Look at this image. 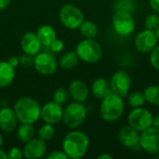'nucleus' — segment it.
Returning <instances> with one entry per match:
<instances>
[{
    "mask_svg": "<svg viewBox=\"0 0 159 159\" xmlns=\"http://www.w3.org/2000/svg\"><path fill=\"white\" fill-rule=\"evenodd\" d=\"M13 110L20 123L34 124L40 118L41 106L33 98L21 97L14 103Z\"/></svg>",
    "mask_w": 159,
    "mask_h": 159,
    "instance_id": "2",
    "label": "nucleus"
},
{
    "mask_svg": "<svg viewBox=\"0 0 159 159\" xmlns=\"http://www.w3.org/2000/svg\"><path fill=\"white\" fill-rule=\"evenodd\" d=\"M68 92L74 102L81 103H84L89 97V89L82 80L72 81L69 85Z\"/></svg>",
    "mask_w": 159,
    "mask_h": 159,
    "instance_id": "18",
    "label": "nucleus"
},
{
    "mask_svg": "<svg viewBox=\"0 0 159 159\" xmlns=\"http://www.w3.org/2000/svg\"><path fill=\"white\" fill-rule=\"evenodd\" d=\"M156 32V34H157V40L159 41V27L155 31Z\"/></svg>",
    "mask_w": 159,
    "mask_h": 159,
    "instance_id": "42",
    "label": "nucleus"
},
{
    "mask_svg": "<svg viewBox=\"0 0 159 159\" xmlns=\"http://www.w3.org/2000/svg\"><path fill=\"white\" fill-rule=\"evenodd\" d=\"M2 144H3V137H2V135L0 133V147L2 146Z\"/></svg>",
    "mask_w": 159,
    "mask_h": 159,
    "instance_id": "43",
    "label": "nucleus"
},
{
    "mask_svg": "<svg viewBox=\"0 0 159 159\" xmlns=\"http://www.w3.org/2000/svg\"><path fill=\"white\" fill-rule=\"evenodd\" d=\"M60 20L62 25L70 30H76L84 21L82 11L75 6L67 4L62 6L59 13Z\"/></svg>",
    "mask_w": 159,
    "mask_h": 159,
    "instance_id": "7",
    "label": "nucleus"
},
{
    "mask_svg": "<svg viewBox=\"0 0 159 159\" xmlns=\"http://www.w3.org/2000/svg\"><path fill=\"white\" fill-rule=\"evenodd\" d=\"M7 154V158L8 159H20L23 157L22 151L18 147L10 148Z\"/></svg>",
    "mask_w": 159,
    "mask_h": 159,
    "instance_id": "33",
    "label": "nucleus"
},
{
    "mask_svg": "<svg viewBox=\"0 0 159 159\" xmlns=\"http://www.w3.org/2000/svg\"><path fill=\"white\" fill-rule=\"evenodd\" d=\"M130 85H131V77L127 72L123 70H119L116 72L112 75L110 80L112 92L119 95L122 98L128 96L129 91L130 89Z\"/></svg>",
    "mask_w": 159,
    "mask_h": 159,
    "instance_id": "10",
    "label": "nucleus"
},
{
    "mask_svg": "<svg viewBox=\"0 0 159 159\" xmlns=\"http://www.w3.org/2000/svg\"><path fill=\"white\" fill-rule=\"evenodd\" d=\"M47 159H68V157L63 151L55 150L47 156Z\"/></svg>",
    "mask_w": 159,
    "mask_h": 159,
    "instance_id": "35",
    "label": "nucleus"
},
{
    "mask_svg": "<svg viewBox=\"0 0 159 159\" xmlns=\"http://www.w3.org/2000/svg\"><path fill=\"white\" fill-rule=\"evenodd\" d=\"M87 118V108L81 102H74L63 109L62 122L71 129L79 128Z\"/></svg>",
    "mask_w": 159,
    "mask_h": 159,
    "instance_id": "5",
    "label": "nucleus"
},
{
    "mask_svg": "<svg viewBox=\"0 0 159 159\" xmlns=\"http://www.w3.org/2000/svg\"><path fill=\"white\" fill-rule=\"evenodd\" d=\"M19 65L23 68H30L34 66V56L23 53L19 57Z\"/></svg>",
    "mask_w": 159,
    "mask_h": 159,
    "instance_id": "31",
    "label": "nucleus"
},
{
    "mask_svg": "<svg viewBox=\"0 0 159 159\" xmlns=\"http://www.w3.org/2000/svg\"><path fill=\"white\" fill-rule=\"evenodd\" d=\"M91 92L95 98L102 100L104 97L112 93L110 82L103 77H98L91 85Z\"/></svg>",
    "mask_w": 159,
    "mask_h": 159,
    "instance_id": "19",
    "label": "nucleus"
},
{
    "mask_svg": "<svg viewBox=\"0 0 159 159\" xmlns=\"http://www.w3.org/2000/svg\"><path fill=\"white\" fill-rule=\"evenodd\" d=\"M127 102L130 107L137 108V107H142L145 103L146 100H145L144 94L142 93L141 91H133L128 94Z\"/></svg>",
    "mask_w": 159,
    "mask_h": 159,
    "instance_id": "25",
    "label": "nucleus"
},
{
    "mask_svg": "<svg viewBox=\"0 0 159 159\" xmlns=\"http://www.w3.org/2000/svg\"><path fill=\"white\" fill-rule=\"evenodd\" d=\"M7 62H8L11 66H13V67L15 68V67H17V66L19 65V57H16V56L10 57V58L7 60Z\"/></svg>",
    "mask_w": 159,
    "mask_h": 159,
    "instance_id": "37",
    "label": "nucleus"
},
{
    "mask_svg": "<svg viewBox=\"0 0 159 159\" xmlns=\"http://www.w3.org/2000/svg\"><path fill=\"white\" fill-rule=\"evenodd\" d=\"M0 159H7V154L2 149H0Z\"/></svg>",
    "mask_w": 159,
    "mask_h": 159,
    "instance_id": "41",
    "label": "nucleus"
},
{
    "mask_svg": "<svg viewBox=\"0 0 159 159\" xmlns=\"http://www.w3.org/2000/svg\"><path fill=\"white\" fill-rule=\"evenodd\" d=\"M152 121L153 115L151 112L142 107L133 108V110L128 116L129 125L139 132H142L152 127Z\"/></svg>",
    "mask_w": 159,
    "mask_h": 159,
    "instance_id": "8",
    "label": "nucleus"
},
{
    "mask_svg": "<svg viewBox=\"0 0 159 159\" xmlns=\"http://www.w3.org/2000/svg\"><path fill=\"white\" fill-rule=\"evenodd\" d=\"M15 78V68L7 61H0V88L8 87Z\"/></svg>",
    "mask_w": 159,
    "mask_h": 159,
    "instance_id": "20",
    "label": "nucleus"
},
{
    "mask_svg": "<svg viewBox=\"0 0 159 159\" xmlns=\"http://www.w3.org/2000/svg\"><path fill=\"white\" fill-rule=\"evenodd\" d=\"M157 37L155 31L145 29L140 32L134 41L136 49L141 53H150L157 46Z\"/></svg>",
    "mask_w": 159,
    "mask_h": 159,
    "instance_id": "11",
    "label": "nucleus"
},
{
    "mask_svg": "<svg viewBox=\"0 0 159 159\" xmlns=\"http://www.w3.org/2000/svg\"><path fill=\"white\" fill-rule=\"evenodd\" d=\"M89 146L88 135L79 130H73L67 133L62 141V151L68 158L79 159L85 157Z\"/></svg>",
    "mask_w": 159,
    "mask_h": 159,
    "instance_id": "1",
    "label": "nucleus"
},
{
    "mask_svg": "<svg viewBox=\"0 0 159 159\" xmlns=\"http://www.w3.org/2000/svg\"><path fill=\"white\" fill-rule=\"evenodd\" d=\"M10 2L11 0H0V10L7 8L9 6Z\"/></svg>",
    "mask_w": 159,
    "mask_h": 159,
    "instance_id": "38",
    "label": "nucleus"
},
{
    "mask_svg": "<svg viewBox=\"0 0 159 159\" xmlns=\"http://www.w3.org/2000/svg\"><path fill=\"white\" fill-rule=\"evenodd\" d=\"M144 24L146 29L156 31L159 27V16L156 13L148 15L145 19Z\"/></svg>",
    "mask_w": 159,
    "mask_h": 159,
    "instance_id": "29",
    "label": "nucleus"
},
{
    "mask_svg": "<svg viewBox=\"0 0 159 159\" xmlns=\"http://www.w3.org/2000/svg\"><path fill=\"white\" fill-rule=\"evenodd\" d=\"M18 118L14 110L10 107H3L0 109V129L7 132H13L18 125Z\"/></svg>",
    "mask_w": 159,
    "mask_h": 159,
    "instance_id": "16",
    "label": "nucleus"
},
{
    "mask_svg": "<svg viewBox=\"0 0 159 159\" xmlns=\"http://www.w3.org/2000/svg\"><path fill=\"white\" fill-rule=\"evenodd\" d=\"M41 46L42 44L36 33L34 32L25 33L20 39V48L23 53H27L32 56H34L38 52H40Z\"/></svg>",
    "mask_w": 159,
    "mask_h": 159,
    "instance_id": "15",
    "label": "nucleus"
},
{
    "mask_svg": "<svg viewBox=\"0 0 159 159\" xmlns=\"http://www.w3.org/2000/svg\"><path fill=\"white\" fill-rule=\"evenodd\" d=\"M149 5L155 12L159 13V0H149Z\"/></svg>",
    "mask_w": 159,
    "mask_h": 159,
    "instance_id": "36",
    "label": "nucleus"
},
{
    "mask_svg": "<svg viewBox=\"0 0 159 159\" xmlns=\"http://www.w3.org/2000/svg\"><path fill=\"white\" fill-rule=\"evenodd\" d=\"M34 135H35V131L32 124L21 123V125L17 129V137L19 141L24 143L34 139Z\"/></svg>",
    "mask_w": 159,
    "mask_h": 159,
    "instance_id": "22",
    "label": "nucleus"
},
{
    "mask_svg": "<svg viewBox=\"0 0 159 159\" xmlns=\"http://www.w3.org/2000/svg\"><path fill=\"white\" fill-rule=\"evenodd\" d=\"M117 140L125 147H134L139 144L140 132L129 125L124 126L117 133Z\"/></svg>",
    "mask_w": 159,
    "mask_h": 159,
    "instance_id": "17",
    "label": "nucleus"
},
{
    "mask_svg": "<svg viewBox=\"0 0 159 159\" xmlns=\"http://www.w3.org/2000/svg\"><path fill=\"white\" fill-rule=\"evenodd\" d=\"M63 109L61 105L56 103L55 102H48L41 107V116L40 117L51 125H56L62 119Z\"/></svg>",
    "mask_w": 159,
    "mask_h": 159,
    "instance_id": "13",
    "label": "nucleus"
},
{
    "mask_svg": "<svg viewBox=\"0 0 159 159\" xmlns=\"http://www.w3.org/2000/svg\"><path fill=\"white\" fill-rule=\"evenodd\" d=\"M125 110V103L123 98L112 92L102 100L100 112L102 117L107 122H114L118 120Z\"/></svg>",
    "mask_w": 159,
    "mask_h": 159,
    "instance_id": "3",
    "label": "nucleus"
},
{
    "mask_svg": "<svg viewBox=\"0 0 159 159\" xmlns=\"http://www.w3.org/2000/svg\"><path fill=\"white\" fill-rule=\"evenodd\" d=\"M38 134V138L41 139L44 142H48L50 141L54 135H55V129L53 127V125L48 124V123H45L38 130L37 132Z\"/></svg>",
    "mask_w": 159,
    "mask_h": 159,
    "instance_id": "27",
    "label": "nucleus"
},
{
    "mask_svg": "<svg viewBox=\"0 0 159 159\" xmlns=\"http://www.w3.org/2000/svg\"><path fill=\"white\" fill-rule=\"evenodd\" d=\"M49 48H50V50H51L52 52H54V53H59V52H61V51L63 50V48H64V43H63L61 40L56 38V39L51 43V45L49 46Z\"/></svg>",
    "mask_w": 159,
    "mask_h": 159,
    "instance_id": "34",
    "label": "nucleus"
},
{
    "mask_svg": "<svg viewBox=\"0 0 159 159\" xmlns=\"http://www.w3.org/2000/svg\"><path fill=\"white\" fill-rule=\"evenodd\" d=\"M98 159H112L113 157L110 156V155H108V154H102V155H101V156H99Z\"/></svg>",
    "mask_w": 159,
    "mask_h": 159,
    "instance_id": "40",
    "label": "nucleus"
},
{
    "mask_svg": "<svg viewBox=\"0 0 159 159\" xmlns=\"http://www.w3.org/2000/svg\"><path fill=\"white\" fill-rule=\"evenodd\" d=\"M116 9H124L131 12L134 9V2L132 0H117L115 3Z\"/></svg>",
    "mask_w": 159,
    "mask_h": 159,
    "instance_id": "30",
    "label": "nucleus"
},
{
    "mask_svg": "<svg viewBox=\"0 0 159 159\" xmlns=\"http://www.w3.org/2000/svg\"><path fill=\"white\" fill-rule=\"evenodd\" d=\"M75 52L79 60L87 63L98 62L102 56V48L99 42L94 38H85L81 40L77 46Z\"/></svg>",
    "mask_w": 159,
    "mask_h": 159,
    "instance_id": "4",
    "label": "nucleus"
},
{
    "mask_svg": "<svg viewBox=\"0 0 159 159\" xmlns=\"http://www.w3.org/2000/svg\"><path fill=\"white\" fill-rule=\"evenodd\" d=\"M36 34H37L42 46H45V47H49L51 45V43L57 38L56 31L54 30V28L52 26H50L48 24L41 25L37 29Z\"/></svg>",
    "mask_w": 159,
    "mask_h": 159,
    "instance_id": "21",
    "label": "nucleus"
},
{
    "mask_svg": "<svg viewBox=\"0 0 159 159\" xmlns=\"http://www.w3.org/2000/svg\"><path fill=\"white\" fill-rule=\"evenodd\" d=\"M146 102L153 105L159 106V86L152 85L145 89L143 92Z\"/></svg>",
    "mask_w": 159,
    "mask_h": 159,
    "instance_id": "26",
    "label": "nucleus"
},
{
    "mask_svg": "<svg viewBox=\"0 0 159 159\" xmlns=\"http://www.w3.org/2000/svg\"><path fill=\"white\" fill-rule=\"evenodd\" d=\"M47 152L46 142L41 139H32L30 142L26 143L23 147V157L27 159L42 158Z\"/></svg>",
    "mask_w": 159,
    "mask_h": 159,
    "instance_id": "14",
    "label": "nucleus"
},
{
    "mask_svg": "<svg viewBox=\"0 0 159 159\" xmlns=\"http://www.w3.org/2000/svg\"><path fill=\"white\" fill-rule=\"evenodd\" d=\"M78 61H79V58L75 51H68L61 57L59 63L61 68L70 70L77 65Z\"/></svg>",
    "mask_w": 159,
    "mask_h": 159,
    "instance_id": "24",
    "label": "nucleus"
},
{
    "mask_svg": "<svg viewBox=\"0 0 159 159\" xmlns=\"http://www.w3.org/2000/svg\"><path fill=\"white\" fill-rule=\"evenodd\" d=\"M78 29L84 38H95L99 33L98 25L91 20H84Z\"/></svg>",
    "mask_w": 159,
    "mask_h": 159,
    "instance_id": "23",
    "label": "nucleus"
},
{
    "mask_svg": "<svg viewBox=\"0 0 159 159\" xmlns=\"http://www.w3.org/2000/svg\"><path fill=\"white\" fill-rule=\"evenodd\" d=\"M139 144L143 150L149 154L159 152V130L150 127L140 134Z\"/></svg>",
    "mask_w": 159,
    "mask_h": 159,
    "instance_id": "12",
    "label": "nucleus"
},
{
    "mask_svg": "<svg viewBox=\"0 0 159 159\" xmlns=\"http://www.w3.org/2000/svg\"><path fill=\"white\" fill-rule=\"evenodd\" d=\"M34 66L39 74L49 75L57 71L58 61L56 57L49 52H38L34 56Z\"/></svg>",
    "mask_w": 159,
    "mask_h": 159,
    "instance_id": "9",
    "label": "nucleus"
},
{
    "mask_svg": "<svg viewBox=\"0 0 159 159\" xmlns=\"http://www.w3.org/2000/svg\"><path fill=\"white\" fill-rule=\"evenodd\" d=\"M152 127L159 130V116H156L155 117H153V121H152Z\"/></svg>",
    "mask_w": 159,
    "mask_h": 159,
    "instance_id": "39",
    "label": "nucleus"
},
{
    "mask_svg": "<svg viewBox=\"0 0 159 159\" xmlns=\"http://www.w3.org/2000/svg\"><path fill=\"white\" fill-rule=\"evenodd\" d=\"M52 98H53V102L62 106L63 104L67 102L69 99V92L64 88H59L53 93Z\"/></svg>",
    "mask_w": 159,
    "mask_h": 159,
    "instance_id": "28",
    "label": "nucleus"
},
{
    "mask_svg": "<svg viewBox=\"0 0 159 159\" xmlns=\"http://www.w3.org/2000/svg\"><path fill=\"white\" fill-rule=\"evenodd\" d=\"M112 23L116 33L122 36H127L135 30V20L131 12L124 9H116Z\"/></svg>",
    "mask_w": 159,
    "mask_h": 159,
    "instance_id": "6",
    "label": "nucleus"
},
{
    "mask_svg": "<svg viewBox=\"0 0 159 159\" xmlns=\"http://www.w3.org/2000/svg\"><path fill=\"white\" fill-rule=\"evenodd\" d=\"M150 53V62L152 66L159 71V46H157Z\"/></svg>",
    "mask_w": 159,
    "mask_h": 159,
    "instance_id": "32",
    "label": "nucleus"
}]
</instances>
